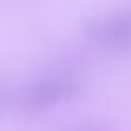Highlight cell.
Here are the masks:
<instances>
[{"label":"cell","mask_w":131,"mask_h":131,"mask_svg":"<svg viewBox=\"0 0 131 131\" xmlns=\"http://www.w3.org/2000/svg\"><path fill=\"white\" fill-rule=\"evenodd\" d=\"M86 39L106 53L131 55V6L94 14L82 25Z\"/></svg>","instance_id":"6da1fadb"},{"label":"cell","mask_w":131,"mask_h":131,"mask_svg":"<svg viewBox=\"0 0 131 131\" xmlns=\"http://www.w3.org/2000/svg\"><path fill=\"white\" fill-rule=\"evenodd\" d=\"M80 92V82L68 74H49L31 82L18 100V108L25 115H41L55 108L61 102L72 100Z\"/></svg>","instance_id":"7a4b0ae2"},{"label":"cell","mask_w":131,"mask_h":131,"mask_svg":"<svg viewBox=\"0 0 131 131\" xmlns=\"http://www.w3.org/2000/svg\"><path fill=\"white\" fill-rule=\"evenodd\" d=\"M72 131H106V129H102V127L96 125V123H82V125H78V127L72 129Z\"/></svg>","instance_id":"3957f363"},{"label":"cell","mask_w":131,"mask_h":131,"mask_svg":"<svg viewBox=\"0 0 131 131\" xmlns=\"http://www.w3.org/2000/svg\"><path fill=\"white\" fill-rule=\"evenodd\" d=\"M6 100V88L4 86H0V106H2V102Z\"/></svg>","instance_id":"277c9868"}]
</instances>
